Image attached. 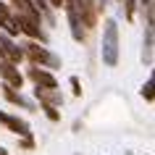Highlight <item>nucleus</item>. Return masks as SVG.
I'll return each mask as SVG.
<instances>
[{"mask_svg":"<svg viewBox=\"0 0 155 155\" xmlns=\"http://www.w3.org/2000/svg\"><path fill=\"white\" fill-rule=\"evenodd\" d=\"M68 84H71V92L76 95V97H79V95H82V84H79V76H71V79H68Z\"/></svg>","mask_w":155,"mask_h":155,"instance_id":"obj_16","label":"nucleus"},{"mask_svg":"<svg viewBox=\"0 0 155 155\" xmlns=\"http://www.w3.org/2000/svg\"><path fill=\"white\" fill-rule=\"evenodd\" d=\"M0 126L11 129L13 134H18V137H32V126H29V121H24V118H18V116L8 113V110H0Z\"/></svg>","mask_w":155,"mask_h":155,"instance_id":"obj_5","label":"nucleus"},{"mask_svg":"<svg viewBox=\"0 0 155 155\" xmlns=\"http://www.w3.org/2000/svg\"><path fill=\"white\" fill-rule=\"evenodd\" d=\"M0 29H3V34H8L11 40H13V37H18L16 16H13V11H11V5L5 3V0H0Z\"/></svg>","mask_w":155,"mask_h":155,"instance_id":"obj_8","label":"nucleus"},{"mask_svg":"<svg viewBox=\"0 0 155 155\" xmlns=\"http://www.w3.org/2000/svg\"><path fill=\"white\" fill-rule=\"evenodd\" d=\"M153 84H155V82H153V76H150V79L142 84V97H145L147 103H153Z\"/></svg>","mask_w":155,"mask_h":155,"instance_id":"obj_14","label":"nucleus"},{"mask_svg":"<svg viewBox=\"0 0 155 155\" xmlns=\"http://www.w3.org/2000/svg\"><path fill=\"white\" fill-rule=\"evenodd\" d=\"M50 3V8H61V5H63V0H48Z\"/></svg>","mask_w":155,"mask_h":155,"instance_id":"obj_19","label":"nucleus"},{"mask_svg":"<svg viewBox=\"0 0 155 155\" xmlns=\"http://www.w3.org/2000/svg\"><path fill=\"white\" fill-rule=\"evenodd\" d=\"M0 155H8V150H5V147H0Z\"/></svg>","mask_w":155,"mask_h":155,"instance_id":"obj_20","label":"nucleus"},{"mask_svg":"<svg viewBox=\"0 0 155 155\" xmlns=\"http://www.w3.org/2000/svg\"><path fill=\"white\" fill-rule=\"evenodd\" d=\"M21 53H24V58L32 61V66H40V68H48V71L50 68H61V58H58L55 53H50V50L45 48V45H40V42L29 40Z\"/></svg>","mask_w":155,"mask_h":155,"instance_id":"obj_3","label":"nucleus"},{"mask_svg":"<svg viewBox=\"0 0 155 155\" xmlns=\"http://www.w3.org/2000/svg\"><path fill=\"white\" fill-rule=\"evenodd\" d=\"M16 16V24H18V34H26L32 42L40 40V45H48V37L42 32V16L34 11V5L29 0H5Z\"/></svg>","mask_w":155,"mask_h":155,"instance_id":"obj_1","label":"nucleus"},{"mask_svg":"<svg viewBox=\"0 0 155 155\" xmlns=\"http://www.w3.org/2000/svg\"><path fill=\"white\" fill-rule=\"evenodd\" d=\"M0 76H3V84H8L11 90H21L24 84V74L8 61H0Z\"/></svg>","mask_w":155,"mask_h":155,"instance_id":"obj_9","label":"nucleus"},{"mask_svg":"<svg viewBox=\"0 0 155 155\" xmlns=\"http://www.w3.org/2000/svg\"><path fill=\"white\" fill-rule=\"evenodd\" d=\"M29 3L34 5V11H37V13H40V16L45 18L50 26L55 24V18H53V8H50V3H48V0H29Z\"/></svg>","mask_w":155,"mask_h":155,"instance_id":"obj_13","label":"nucleus"},{"mask_svg":"<svg viewBox=\"0 0 155 155\" xmlns=\"http://www.w3.org/2000/svg\"><path fill=\"white\" fill-rule=\"evenodd\" d=\"M63 8H66V18H68V29H71L74 42H84L87 32H84V26H82V16H79V11L74 5V0H63Z\"/></svg>","mask_w":155,"mask_h":155,"instance_id":"obj_4","label":"nucleus"},{"mask_svg":"<svg viewBox=\"0 0 155 155\" xmlns=\"http://www.w3.org/2000/svg\"><path fill=\"white\" fill-rule=\"evenodd\" d=\"M147 155H150V153H147Z\"/></svg>","mask_w":155,"mask_h":155,"instance_id":"obj_22","label":"nucleus"},{"mask_svg":"<svg viewBox=\"0 0 155 155\" xmlns=\"http://www.w3.org/2000/svg\"><path fill=\"white\" fill-rule=\"evenodd\" d=\"M42 110H45V116H48L50 121H61V113H58V108H48V105H42Z\"/></svg>","mask_w":155,"mask_h":155,"instance_id":"obj_15","label":"nucleus"},{"mask_svg":"<svg viewBox=\"0 0 155 155\" xmlns=\"http://www.w3.org/2000/svg\"><path fill=\"white\" fill-rule=\"evenodd\" d=\"M139 5H142L145 11H153V0H139Z\"/></svg>","mask_w":155,"mask_h":155,"instance_id":"obj_18","label":"nucleus"},{"mask_svg":"<svg viewBox=\"0 0 155 155\" xmlns=\"http://www.w3.org/2000/svg\"><path fill=\"white\" fill-rule=\"evenodd\" d=\"M0 61H8V63H13V66H18L21 61H24L21 48L11 40L8 34H3V32H0Z\"/></svg>","mask_w":155,"mask_h":155,"instance_id":"obj_6","label":"nucleus"},{"mask_svg":"<svg viewBox=\"0 0 155 155\" xmlns=\"http://www.w3.org/2000/svg\"><path fill=\"white\" fill-rule=\"evenodd\" d=\"M21 147H24V150H32V147H34V139L32 137H21Z\"/></svg>","mask_w":155,"mask_h":155,"instance_id":"obj_17","label":"nucleus"},{"mask_svg":"<svg viewBox=\"0 0 155 155\" xmlns=\"http://www.w3.org/2000/svg\"><path fill=\"white\" fill-rule=\"evenodd\" d=\"M118 21L116 18H108L105 24H103V42H100V58H103V63L108 68H113L118 66Z\"/></svg>","mask_w":155,"mask_h":155,"instance_id":"obj_2","label":"nucleus"},{"mask_svg":"<svg viewBox=\"0 0 155 155\" xmlns=\"http://www.w3.org/2000/svg\"><path fill=\"white\" fill-rule=\"evenodd\" d=\"M0 90H3V97L8 100V103H13V105H21V108H32V103H29V100H26L24 95H21V92H16V90H11L8 84H3V87H0Z\"/></svg>","mask_w":155,"mask_h":155,"instance_id":"obj_12","label":"nucleus"},{"mask_svg":"<svg viewBox=\"0 0 155 155\" xmlns=\"http://www.w3.org/2000/svg\"><path fill=\"white\" fill-rule=\"evenodd\" d=\"M118 3H124V0H118Z\"/></svg>","mask_w":155,"mask_h":155,"instance_id":"obj_21","label":"nucleus"},{"mask_svg":"<svg viewBox=\"0 0 155 155\" xmlns=\"http://www.w3.org/2000/svg\"><path fill=\"white\" fill-rule=\"evenodd\" d=\"M155 21H153V11H147V26H145V48H142V61L145 66H153V48H155Z\"/></svg>","mask_w":155,"mask_h":155,"instance_id":"obj_10","label":"nucleus"},{"mask_svg":"<svg viewBox=\"0 0 155 155\" xmlns=\"http://www.w3.org/2000/svg\"><path fill=\"white\" fill-rule=\"evenodd\" d=\"M26 76H29V82H34V87H42V90H55L58 87V79L53 76V71L40 68V66H32L26 71Z\"/></svg>","mask_w":155,"mask_h":155,"instance_id":"obj_7","label":"nucleus"},{"mask_svg":"<svg viewBox=\"0 0 155 155\" xmlns=\"http://www.w3.org/2000/svg\"><path fill=\"white\" fill-rule=\"evenodd\" d=\"M34 97L40 100V105H48V108H61L63 105V95L55 90H42V87H34Z\"/></svg>","mask_w":155,"mask_h":155,"instance_id":"obj_11","label":"nucleus"}]
</instances>
